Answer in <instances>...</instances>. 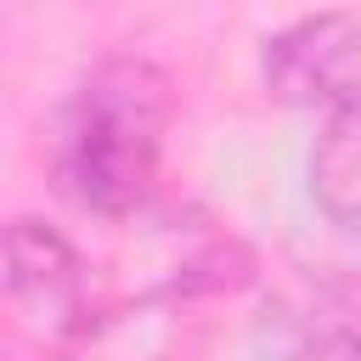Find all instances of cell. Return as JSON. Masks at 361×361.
Listing matches in <instances>:
<instances>
[{
    "instance_id": "obj_2",
    "label": "cell",
    "mask_w": 361,
    "mask_h": 361,
    "mask_svg": "<svg viewBox=\"0 0 361 361\" xmlns=\"http://www.w3.org/2000/svg\"><path fill=\"white\" fill-rule=\"evenodd\" d=\"M259 73L271 96L293 107H322L327 118L361 102V23L355 17H299L265 39Z\"/></svg>"
},
{
    "instance_id": "obj_3",
    "label": "cell",
    "mask_w": 361,
    "mask_h": 361,
    "mask_svg": "<svg viewBox=\"0 0 361 361\" xmlns=\"http://www.w3.org/2000/svg\"><path fill=\"white\" fill-rule=\"evenodd\" d=\"M6 293L39 338H73L85 327V265L45 220L23 214L6 226Z\"/></svg>"
},
{
    "instance_id": "obj_5",
    "label": "cell",
    "mask_w": 361,
    "mask_h": 361,
    "mask_svg": "<svg viewBox=\"0 0 361 361\" xmlns=\"http://www.w3.org/2000/svg\"><path fill=\"white\" fill-rule=\"evenodd\" d=\"M310 197L344 237H361V102L322 124L310 147Z\"/></svg>"
},
{
    "instance_id": "obj_1",
    "label": "cell",
    "mask_w": 361,
    "mask_h": 361,
    "mask_svg": "<svg viewBox=\"0 0 361 361\" xmlns=\"http://www.w3.org/2000/svg\"><path fill=\"white\" fill-rule=\"evenodd\" d=\"M164 113H169V96L152 62H135V56L102 62L73 90L62 118L56 164L68 192L96 214H130L152 186Z\"/></svg>"
},
{
    "instance_id": "obj_4",
    "label": "cell",
    "mask_w": 361,
    "mask_h": 361,
    "mask_svg": "<svg viewBox=\"0 0 361 361\" xmlns=\"http://www.w3.org/2000/svg\"><path fill=\"white\" fill-rule=\"evenodd\" d=\"M265 355L271 361H361V299L338 288H316L265 310Z\"/></svg>"
}]
</instances>
